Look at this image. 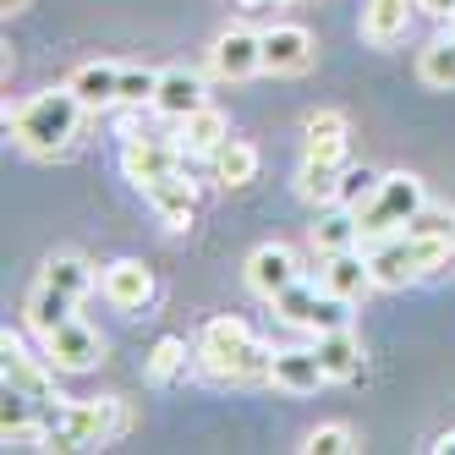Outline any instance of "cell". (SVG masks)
Instances as JSON below:
<instances>
[{"mask_svg": "<svg viewBox=\"0 0 455 455\" xmlns=\"http://www.w3.org/2000/svg\"><path fill=\"white\" fill-rule=\"evenodd\" d=\"M198 363H204L214 379L247 384V379H269L275 351L258 340L242 318H209L204 335H198Z\"/></svg>", "mask_w": 455, "mask_h": 455, "instance_id": "1", "label": "cell"}, {"mask_svg": "<svg viewBox=\"0 0 455 455\" xmlns=\"http://www.w3.org/2000/svg\"><path fill=\"white\" fill-rule=\"evenodd\" d=\"M77 121H83V100L72 88H44L34 93L17 116H12V132L28 154H60L77 138Z\"/></svg>", "mask_w": 455, "mask_h": 455, "instance_id": "2", "label": "cell"}, {"mask_svg": "<svg viewBox=\"0 0 455 455\" xmlns=\"http://www.w3.org/2000/svg\"><path fill=\"white\" fill-rule=\"evenodd\" d=\"M455 236H422V231H395V236H379V247L368 252L373 280L379 285H406L417 275H434L450 264Z\"/></svg>", "mask_w": 455, "mask_h": 455, "instance_id": "3", "label": "cell"}, {"mask_svg": "<svg viewBox=\"0 0 455 455\" xmlns=\"http://www.w3.org/2000/svg\"><path fill=\"white\" fill-rule=\"evenodd\" d=\"M132 411H126L116 395L110 401H72L60 406L55 401V417H50V450H88V444H110Z\"/></svg>", "mask_w": 455, "mask_h": 455, "instance_id": "4", "label": "cell"}, {"mask_svg": "<svg viewBox=\"0 0 455 455\" xmlns=\"http://www.w3.org/2000/svg\"><path fill=\"white\" fill-rule=\"evenodd\" d=\"M428 209V198H422V181L417 176H406V171H395V176H384L379 181V192H373V204L363 209V236H395V231H406V225Z\"/></svg>", "mask_w": 455, "mask_h": 455, "instance_id": "5", "label": "cell"}, {"mask_svg": "<svg viewBox=\"0 0 455 455\" xmlns=\"http://www.w3.org/2000/svg\"><path fill=\"white\" fill-rule=\"evenodd\" d=\"M275 313L285 318V323H297V330H313V335H323V330H340L346 323V302L335 297V291H313V285H285L280 297H275Z\"/></svg>", "mask_w": 455, "mask_h": 455, "instance_id": "6", "label": "cell"}, {"mask_svg": "<svg viewBox=\"0 0 455 455\" xmlns=\"http://www.w3.org/2000/svg\"><path fill=\"white\" fill-rule=\"evenodd\" d=\"M44 363L55 373H88L93 363H100V335H93L83 318H67L60 330L44 335Z\"/></svg>", "mask_w": 455, "mask_h": 455, "instance_id": "7", "label": "cell"}, {"mask_svg": "<svg viewBox=\"0 0 455 455\" xmlns=\"http://www.w3.org/2000/svg\"><path fill=\"white\" fill-rule=\"evenodd\" d=\"M209 60H214V72H220L225 83H242V77H252V72H264V34L225 28V34L214 39V50H209Z\"/></svg>", "mask_w": 455, "mask_h": 455, "instance_id": "8", "label": "cell"}, {"mask_svg": "<svg viewBox=\"0 0 455 455\" xmlns=\"http://www.w3.org/2000/svg\"><path fill=\"white\" fill-rule=\"evenodd\" d=\"M318 285H323V291H335L340 302H356V297H368L379 280H373V264H368V258L356 252V247H346V252H323Z\"/></svg>", "mask_w": 455, "mask_h": 455, "instance_id": "9", "label": "cell"}, {"mask_svg": "<svg viewBox=\"0 0 455 455\" xmlns=\"http://www.w3.org/2000/svg\"><path fill=\"white\" fill-rule=\"evenodd\" d=\"M302 280V269H297V252L291 247H280V242H264L252 258H247V285L258 291V297H280L285 285H297Z\"/></svg>", "mask_w": 455, "mask_h": 455, "instance_id": "10", "label": "cell"}, {"mask_svg": "<svg viewBox=\"0 0 455 455\" xmlns=\"http://www.w3.org/2000/svg\"><path fill=\"white\" fill-rule=\"evenodd\" d=\"M143 198H148V209L165 220L171 231H187L192 214H198V192H192V181H187L181 171L159 176V181H143Z\"/></svg>", "mask_w": 455, "mask_h": 455, "instance_id": "11", "label": "cell"}, {"mask_svg": "<svg viewBox=\"0 0 455 455\" xmlns=\"http://www.w3.org/2000/svg\"><path fill=\"white\" fill-rule=\"evenodd\" d=\"M307 60H313V34H307V28L275 22L264 34V72L291 77V72H307Z\"/></svg>", "mask_w": 455, "mask_h": 455, "instance_id": "12", "label": "cell"}, {"mask_svg": "<svg viewBox=\"0 0 455 455\" xmlns=\"http://www.w3.org/2000/svg\"><path fill=\"white\" fill-rule=\"evenodd\" d=\"M346 148H351V138H346V116H340V110H318V116H307V148H302L307 165L346 171Z\"/></svg>", "mask_w": 455, "mask_h": 455, "instance_id": "13", "label": "cell"}, {"mask_svg": "<svg viewBox=\"0 0 455 455\" xmlns=\"http://www.w3.org/2000/svg\"><path fill=\"white\" fill-rule=\"evenodd\" d=\"M181 159H187L181 143H165V138H132V143H126V154H121V165H126V176L143 187V181H159V176L181 171Z\"/></svg>", "mask_w": 455, "mask_h": 455, "instance_id": "14", "label": "cell"}, {"mask_svg": "<svg viewBox=\"0 0 455 455\" xmlns=\"http://www.w3.org/2000/svg\"><path fill=\"white\" fill-rule=\"evenodd\" d=\"M0 373H6V389H22V395H34V401H50V395H55V389H50V373L22 351V340H17L12 330L0 335Z\"/></svg>", "mask_w": 455, "mask_h": 455, "instance_id": "15", "label": "cell"}, {"mask_svg": "<svg viewBox=\"0 0 455 455\" xmlns=\"http://www.w3.org/2000/svg\"><path fill=\"white\" fill-rule=\"evenodd\" d=\"M154 110L171 116V121H187L192 110H204V77L198 72H159V93H154Z\"/></svg>", "mask_w": 455, "mask_h": 455, "instance_id": "16", "label": "cell"}, {"mask_svg": "<svg viewBox=\"0 0 455 455\" xmlns=\"http://www.w3.org/2000/svg\"><path fill=\"white\" fill-rule=\"evenodd\" d=\"M100 285H105V297L116 307H143L154 297V275H148V264H138V258H116Z\"/></svg>", "mask_w": 455, "mask_h": 455, "instance_id": "17", "label": "cell"}, {"mask_svg": "<svg viewBox=\"0 0 455 455\" xmlns=\"http://www.w3.org/2000/svg\"><path fill=\"white\" fill-rule=\"evenodd\" d=\"M176 143H181L187 154H209V159H214L225 143H231V121L204 105V110H192V116L181 121V138H176Z\"/></svg>", "mask_w": 455, "mask_h": 455, "instance_id": "18", "label": "cell"}, {"mask_svg": "<svg viewBox=\"0 0 455 455\" xmlns=\"http://www.w3.org/2000/svg\"><path fill=\"white\" fill-rule=\"evenodd\" d=\"M269 379H275L280 389H291V395H307V389L330 384V379H323L318 351H275V368H269Z\"/></svg>", "mask_w": 455, "mask_h": 455, "instance_id": "19", "label": "cell"}, {"mask_svg": "<svg viewBox=\"0 0 455 455\" xmlns=\"http://www.w3.org/2000/svg\"><path fill=\"white\" fill-rule=\"evenodd\" d=\"M411 6L417 0H368L363 6V39L368 44H395L411 22Z\"/></svg>", "mask_w": 455, "mask_h": 455, "instance_id": "20", "label": "cell"}, {"mask_svg": "<svg viewBox=\"0 0 455 455\" xmlns=\"http://www.w3.org/2000/svg\"><path fill=\"white\" fill-rule=\"evenodd\" d=\"M318 363H323V379H356V368H363V346H356V335L346 330H323L318 335Z\"/></svg>", "mask_w": 455, "mask_h": 455, "instance_id": "21", "label": "cell"}, {"mask_svg": "<svg viewBox=\"0 0 455 455\" xmlns=\"http://www.w3.org/2000/svg\"><path fill=\"white\" fill-rule=\"evenodd\" d=\"M77 100H83V110H100V105H116V88H121V67H110V60H88V67H77L72 72V83H67Z\"/></svg>", "mask_w": 455, "mask_h": 455, "instance_id": "22", "label": "cell"}, {"mask_svg": "<svg viewBox=\"0 0 455 455\" xmlns=\"http://www.w3.org/2000/svg\"><path fill=\"white\" fill-rule=\"evenodd\" d=\"M72 307H77V297H67V291H55V285H34V291H28V323H34V330L39 335H50V330H60V323H67L72 318Z\"/></svg>", "mask_w": 455, "mask_h": 455, "instance_id": "23", "label": "cell"}, {"mask_svg": "<svg viewBox=\"0 0 455 455\" xmlns=\"http://www.w3.org/2000/svg\"><path fill=\"white\" fill-rule=\"evenodd\" d=\"M356 242H363V214H356V209L323 214V220L313 225V247H318V252H346V247H356Z\"/></svg>", "mask_w": 455, "mask_h": 455, "instance_id": "24", "label": "cell"}, {"mask_svg": "<svg viewBox=\"0 0 455 455\" xmlns=\"http://www.w3.org/2000/svg\"><path fill=\"white\" fill-rule=\"evenodd\" d=\"M39 280L55 285V291H67V297H83V291L93 285V269L83 264L77 252H55V258H44V275Z\"/></svg>", "mask_w": 455, "mask_h": 455, "instance_id": "25", "label": "cell"}, {"mask_svg": "<svg viewBox=\"0 0 455 455\" xmlns=\"http://www.w3.org/2000/svg\"><path fill=\"white\" fill-rule=\"evenodd\" d=\"M214 176H220L225 187H247V181L258 176V148L242 143V138H231V143L214 154Z\"/></svg>", "mask_w": 455, "mask_h": 455, "instance_id": "26", "label": "cell"}, {"mask_svg": "<svg viewBox=\"0 0 455 455\" xmlns=\"http://www.w3.org/2000/svg\"><path fill=\"white\" fill-rule=\"evenodd\" d=\"M417 77L428 83V88H455V34L434 39L428 50L417 55Z\"/></svg>", "mask_w": 455, "mask_h": 455, "instance_id": "27", "label": "cell"}, {"mask_svg": "<svg viewBox=\"0 0 455 455\" xmlns=\"http://www.w3.org/2000/svg\"><path fill=\"white\" fill-rule=\"evenodd\" d=\"M154 93H159V72H148V67H121L116 105H154Z\"/></svg>", "mask_w": 455, "mask_h": 455, "instance_id": "28", "label": "cell"}, {"mask_svg": "<svg viewBox=\"0 0 455 455\" xmlns=\"http://www.w3.org/2000/svg\"><path fill=\"white\" fill-rule=\"evenodd\" d=\"M379 181H384V176H379V171H368V165H363V171H346V176H340V198H335V204H346V209L363 214V209L373 204Z\"/></svg>", "mask_w": 455, "mask_h": 455, "instance_id": "29", "label": "cell"}, {"mask_svg": "<svg viewBox=\"0 0 455 455\" xmlns=\"http://www.w3.org/2000/svg\"><path fill=\"white\" fill-rule=\"evenodd\" d=\"M302 450L307 455H346V450H356V434L346 428V422H323V428H313L302 439Z\"/></svg>", "mask_w": 455, "mask_h": 455, "instance_id": "30", "label": "cell"}, {"mask_svg": "<svg viewBox=\"0 0 455 455\" xmlns=\"http://www.w3.org/2000/svg\"><path fill=\"white\" fill-rule=\"evenodd\" d=\"M340 176H346V171L307 165V159H302V198H307V204H330V198H340Z\"/></svg>", "mask_w": 455, "mask_h": 455, "instance_id": "31", "label": "cell"}, {"mask_svg": "<svg viewBox=\"0 0 455 455\" xmlns=\"http://www.w3.org/2000/svg\"><path fill=\"white\" fill-rule=\"evenodd\" d=\"M181 363H187V346H181V340H159V346H154V363H148V373H154V379H171Z\"/></svg>", "mask_w": 455, "mask_h": 455, "instance_id": "32", "label": "cell"}, {"mask_svg": "<svg viewBox=\"0 0 455 455\" xmlns=\"http://www.w3.org/2000/svg\"><path fill=\"white\" fill-rule=\"evenodd\" d=\"M422 12H439V17H455V0H417Z\"/></svg>", "mask_w": 455, "mask_h": 455, "instance_id": "33", "label": "cell"}, {"mask_svg": "<svg viewBox=\"0 0 455 455\" xmlns=\"http://www.w3.org/2000/svg\"><path fill=\"white\" fill-rule=\"evenodd\" d=\"M22 6H28V0H0V12H6V17H17Z\"/></svg>", "mask_w": 455, "mask_h": 455, "instance_id": "34", "label": "cell"}, {"mask_svg": "<svg viewBox=\"0 0 455 455\" xmlns=\"http://www.w3.org/2000/svg\"><path fill=\"white\" fill-rule=\"evenodd\" d=\"M434 450H444V455H450V450H455V434H444V439H439Z\"/></svg>", "mask_w": 455, "mask_h": 455, "instance_id": "35", "label": "cell"}]
</instances>
